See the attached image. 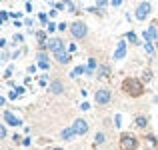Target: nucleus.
I'll use <instances>...</instances> for the list:
<instances>
[{
    "label": "nucleus",
    "mask_w": 158,
    "mask_h": 150,
    "mask_svg": "<svg viewBox=\"0 0 158 150\" xmlns=\"http://www.w3.org/2000/svg\"><path fill=\"white\" fill-rule=\"evenodd\" d=\"M68 30H70V34H72L74 40H84L86 36H88V26H86L84 20H74L68 26Z\"/></svg>",
    "instance_id": "2"
},
{
    "label": "nucleus",
    "mask_w": 158,
    "mask_h": 150,
    "mask_svg": "<svg viewBox=\"0 0 158 150\" xmlns=\"http://www.w3.org/2000/svg\"><path fill=\"white\" fill-rule=\"evenodd\" d=\"M46 2H50V0H46Z\"/></svg>",
    "instance_id": "50"
},
{
    "label": "nucleus",
    "mask_w": 158,
    "mask_h": 150,
    "mask_svg": "<svg viewBox=\"0 0 158 150\" xmlns=\"http://www.w3.org/2000/svg\"><path fill=\"white\" fill-rule=\"evenodd\" d=\"M118 146H120V150H138L140 142H138V138H136L134 134L122 132V134H120V142H118Z\"/></svg>",
    "instance_id": "3"
},
{
    "label": "nucleus",
    "mask_w": 158,
    "mask_h": 150,
    "mask_svg": "<svg viewBox=\"0 0 158 150\" xmlns=\"http://www.w3.org/2000/svg\"><path fill=\"white\" fill-rule=\"evenodd\" d=\"M2 22H4V20H2V18H0V24H2Z\"/></svg>",
    "instance_id": "47"
},
{
    "label": "nucleus",
    "mask_w": 158,
    "mask_h": 150,
    "mask_svg": "<svg viewBox=\"0 0 158 150\" xmlns=\"http://www.w3.org/2000/svg\"><path fill=\"white\" fill-rule=\"evenodd\" d=\"M48 92H50L52 96H60V94H64L66 92L64 82H62L60 78H54V80H50V84H48Z\"/></svg>",
    "instance_id": "7"
},
{
    "label": "nucleus",
    "mask_w": 158,
    "mask_h": 150,
    "mask_svg": "<svg viewBox=\"0 0 158 150\" xmlns=\"http://www.w3.org/2000/svg\"><path fill=\"white\" fill-rule=\"evenodd\" d=\"M36 68H38V64H30V66H28V74H34Z\"/></svg>",
    "instance_id": "33"
},
{
    "label": "nucleus",
    "mask_w": 158,
    "mask_h": 150,
    "mask_svg": "<svg viewBox=\"0 0 158 150\" xmlns=\"http://www.w3.org/2000/svg\"><path fill=\"white\" fill-rule=\"evenodd\" d=\"M134 124H136V128H140V130H146L148 124H150V120H148L146 114H138V116L134 118Z\"/></svg>",
    "instance_id": "14"
},
{
    "label": "nucleus",
    "mask_w": 158,
    "mask_h": 150,
    "mask_svg": "<svg viewBox=\"0 0 158 150\" xmlns=\"http://www.w3.org/2000/svg\"><path fill=\"white\" fill-rule=\"evenodd\" d=\"M4 104H6V98H4V96H0V106H4Z\"/></svg>",
    "instance_id": "44"
},
{
    "label": "nucleus",
    "mask_w": 158,
    "mask_h": 150,
    "mask_svg": "<svg viewBox=\"0 0 158 150\" xmlns=\"http://www.w3.org/2000/svg\"><path fill=\"white\" fill-rule=\"evenodd\" d=\"M6 136H8V128H6V124L0 122V140H4Z\"/></svg>",
    "instance_id": "22"
},
{
    "label": "nucleus",
    "mask_w": 158,
    "mask_h": 150,
    "mask_svg": "<svg viewBox=\"0 0 158 150\" xmlns=\"http://www.w3.org/2000/svg\"><path fill=\"white\" fill-rule=\"evenodd\" d=\"M2 116H4V124H8V126H22V120H20L18 116L14 114V112L4 110V112H2Z\"/></svg>",
    "instance_id": "12"
},
{
    "label": "nucleus",
    "mask_w": 158,
    "mask_h": 150,
    "mask_svg": "<svg viewBox=\"0 0 158 150\" xmlns=\"http://www.w3.org/2000/svg\"><path fill=\"white\" fill-rule=\"evenodd\" d=\"M120 88H122V92L126 94V96H130V98H140V96L144 94V82L138 80V78L128 76V78H124V80H122Z\"/></svg>",
    "instance_id": "1"
},
{
    "label": "nucleus",
    "mask_w": 158,
    "mask_h": 150,
    "mask_svg": "<svg viewBox=\"0 0 158 150\" xmlns=\"http://www.w3.org/2000/svg\"><path fill=\"white\" fill-rule=\"evenodd\" d=\"M4 46H6V40H4V38H0V48H4Z\"/></svg>",
    "instance_id": "43"
},
{
    "label": "nucleus",
    "mask_w": 158,
    "mask_h": 150,
    "mask_svg": "<svg viewBox=\"0 0 158 150\" xmlns=\"http://www.w3.org/2000/svg\"><path fill=\"white\" fill-rule=\"evenodd\" d=\"M104 140H106V134H104V132H96V136H94V144H96V146H102V144H104Z\"/></svg>",
    "instance_id": "21"
},
{
    "label": "nucleus",
    "mask_w": 158,
    "mask_h": 150,
    "mask_svg": "<svg viewBox=\"0 0 158 150\" xmlns=\"http://www.w3.org/2000/svg\"><path fill=\"white\" fill-rule=\"evenodd\" d=\"M22 40H24L22 34H14V42H22Z\"/></svg>",
    "instance_id": "37"
},
{
    "label": "nucleus",
    "mask_w": 158,
    "mask_h": 150,
    "mask_svg": "<svg viewBox=\"0 0 158 150\" xmlns=\"http://www.w3.org/2000/svg\"><path fill=\"white\" fill-rule=\"evenodd\" d=\"M24 24H26V26L30 28V26H32V18H26V20H24Z\"/></svg>",
    "instance_id": "42"
},
{
    "label": "nucleus",
    "mask_w": 158,
    "mask_h": 150,
    "mask_svg": "<svg viewBox=\"0 0 158 150\" xmlns=\"http://www.w3.org/2000/svg\"><path fill=\"white\" fill-rule=\"evenodd\" d=\"M144 52L148 56H154L156 54V42H144Z\"/></svg>",
    "instance_id": "17"
},
{
    "label": "nucleus",
    "mask_w": 158,
    "mask_h": 150,
    "mask_svg": "<svg viewBox=\"0 0 158 150\" xmlns=\"http://www.w3.org/2000/svg\"><path fill=\"white\" fill-rule=\"evenodd\" d=\"M24 2H30V0H24Z\"/></svg>",
    "instance_id": "48"
},
{
    "label": "nucleus",
    "mask_w": 158,
    "mask_h": 150,
    "mask_svg": "<svg viewBox=\"0 0 158 150\" xmlns=\"http://www.w3.org/2000/svg\"><path fill=\"white\" fill-rule=\"evenodd\" d=\"M114 124H116V128H120V124H122V116H120V114L114 116Z\"/></svg>",
    "instance_id": "30"
},
{
    "label": "nucleus",
    "mask_w": 158,
    "mask_h": 150,
    "mask_svg": "<svg viewBox=\"0 0 158 150\" xmlns=\"http://www.w3.org/2000/svg\"><path fill=\"white\" fill-rule=\"evenodd\" d=\"M88 72V66H84V64H80V66H76V68L72 70V72H70V76H80V74H86Z\"/></svg>",
    "instance_id": "18"
},
{
    "label": "nucleus",
    "mask_w": 158,
    "mask_h": 150,
    "mask_svg": "<svg viewBox=\"0 0 158 150\" xmlns=\"http://www.w3.org/2000/svg\"><path fill=\"white\" fill-rule=\"evenodd\" d=\"M26 12H32V2H26V8H24Z\"/></svg>",
    "instance_id": "40"
},
{
    "label": "nucleus",
    "mask_w": 158,
    "mask_h": 150,
    "mask_svg": "<svg viewBox=\"0 0 158 150\" xmlns=\"http://www.w3.org/2000/svg\"><path fill=\"white\" fill-rule=\"evenodd\" d=\"M144 142L148 144V148L158 150V138H156L154 134H144Z\"/></svg>",
    "instance_id": "16"
},
{
    "label": "nucleus",
    "mask_w": 158,
    "mask_h": 150,
    "mask_svg": "<svg viewBox=\"0 0 158 150\" xmlns=\"http://www.w3.org/2000/svg\"><path fill=\"white\" fill-rule=\"evenodd\" d=\"M14 90H16V92L20 94V96H22V94H24V86H14Z\"/></svg>",
    "instance_id": "35"
},
{
    "label": "nucleus",
    "mask_w": 158,
    "mask_h": 150,
    "mask_svg": "<svg viewBox=\"0 0 158 150\" xmlns=\"http://www.w3.org/2000/svg\"><path fill=\"white\" fill-rule=\"evenodd\" d=\"M12 72H14V66H8L6 72H4V78H10V76H12Z\"/></svg>",
    "instance_id": "28"
},
{
    "label": "nucleus",
    "mask_w": 158,
    "mask_h": 150,
    "mask_svg": "<svg viewBox=\"0 0 158 150\" xmlns=\"http://www.w3.org/2000/svg\"><path fill=\"white\" fill-rule=\"evenodd\" d=\"M36 64H38V68H42V70H50V58H48L46 50L36 52Z\"/></svg>",
    "instance_id": "9"
},
{
    "label": "nucleus",
    "mask_w": 158,
    "mask_h": 150,
    "mask_svg": "<svg viewBox=\"0 0 158 150\" xmlns=\"http://www.w3.org/2000/svg\"><path fill=\"white\" fill-rule=\"evenodd\" d=\"M38 84H40V86H48V74H42V76H40Z\"/></svg>",
    "instance_id": "26"
},
{
    "label": "nucleus",
    "mask_w": 158,
    "mask_h": 150,
    "mask_svg": "<svg viewBox=\"0 0 158 150\" xmlns=\"http://www.w3.org/2000/svg\"><path fill=\"white\" fill-rule=\"evenodd\" d=\"M126 58V40H120L114 48V54H112V60L118 62V60H124Z\"/></svg>",
    "instance_id": "11"
},
{
    "label": "nucleus",
    "mask_w": 158,
    "mask_h": 150,
    "mask_svg": "<svg viewBox=\"0 0 158 150\" xmlns=\"http://www.w3.org/2000/svg\"><path fill=\"white\" fill-rule=\"evenodd\" d=\"M58 30L64 32V30H66V22H60V24H58Z\"/></svg>",
    "instance_id": "39"
},
{
    "label": "nucleus",
    "mask_w": 158,
    "mask_h": 150,
    "mask_svg": "<svg viewBox=\"0 0 158 150\" xmlns=\"http://www.w3.org/2000/svg\"><path fill=\"white\" fill-rule=\"evenodd\" d=\"M38 20H40L42 24H48V22H50V16H48L46 12H40V14H38Z\"/></svg>",
    "instance_id": "23"
},
{
    "label": "nucleus",
    "mask_w": 158,
    "mask_h": 150,
    "mask_svg": "<svg viewBox=\"0 0 158 150\" xmlns=\"http://www.w3.org/2000/svg\"><path fill=\"white\" fill-rule=\"evenodd\" d=\"M124 38H126L130 44H140V40H138V36H136V32H132V30L126 32V34H124Z\"/></svg>",
    "instance_id": "19"
},
{
    "label": "nucleus",
    "mask_w": 158,
    "mask_h": 150,
    "mask_svg": "<svg viewBox=\"0 0 158 150\" xmlns=\"http://www.w3.org/2000/svg\"><path fill=\"white\" fill-rule=\"evenodd\" d=\"M30 144H32V140H30V138H28V136H26V138L22 140V146H30Z\"/></svg>",
    "instance_id": "36"
},
{
    "label": "nucleus",
    "mask_w": 158,
    "mask_h": 150,
    "mask_svg": "<svg viewBox=\"0 0 158 150\" xmlns=\"http://www.w3.org/2000/svg\"><path fill=\"white\" fill-rule=\"evenodd\" d=\"M50 150H64V148H50Z\"/></svg>",
    "instance_id": "45"
},
{
    "label": "nucleus",
    "mask_w": 158,
    "mask_h": 150,
    "mask_svg": "<svg viewBox=\"0 0 158 150\" xmlns=\"http://www.w3.org/2000/svg\"><path fill=\"white\" fill-rule=\"evenodd\" d=\"M142 38H144V42H156L158 40V26L156 24H150V26L142 32Z\"/></svg>",
    "instance_id": "10"
},
{
    "label": "nucleus",
    "mask_w": 158,
    "mask_h": 150,
    "mask_svg": "<svg viewBox=\"0 0 158 150\" xmlns=\"http://www.w3.org/2000/svg\"><path fill=\"white\" fill-rule=\"evenodd\" d=\"M46 46H48V52L56 54V52H60V50H66V42L60 38V36H50L48 42H46Z\"/></svg>",
    "instance_id": "6"
},
{
    "label": "nucleus",
    "mask_w": 158,
    "mask_h": 150,
    "mask_svg": "<svg viewBox=\"0 0 158 150\" xmlns=\"http://www.w3.org/2000/svg\"><path fill=\"white\" fill-rule=\"evenodd\" d=\"M150 80H152V72H150V70H146L144 76H142V82H150Z\"/></svg>",
    "instance_id": "27"
},
{
    "label": "nucleus",
    "mask_w": 158,
    "mask_h": 150,
    "mask_svg": "<svg viewBox=\"0 0 158 150\" xmlns=\"http://www.w3.org/2000/svg\"><path fill=\"white\" fill-rule=\"evenodd\" d=\"M122 2H124V0H110V6L118 8V6H122Z\"/></svg>",
    "instance_id": "31"
},
{
    "label": "nucleus",
    "mask_w": 158,
    "mask_h": 150,
    "mask_svg": "<svg viewBox=\"0 0 158 150\" xmlns=\"http://www.w3.org/2000/svg\"><path fill=\"white\" fill-rule=\"evenodd\" d=\"M54 60L58 62V64H70V60H72V54L68 52V50H60V52H56L54 54Z\"/></svg>",
    "instance_id": "13"
},
{
    "label": "nucleus",
    "mask_w": 158,
    "mask_h": 150,
    "mask_svg": "<svg viewBox=\"0 0 158 150\" xmlns=\"http://www.w3.org/2000/svg\"><path fill=\"white\" fill-rule=\"evenodd\" d=\"M18 96H20V94L16 92V90H10V94H8V98H10V100H16Z\"/></svg>",
    "instance_id": "32"
},
{
    "label": "nucleus",
    "mask_w": 158,
    "mask_h": 150,
    "mask_svg": "<svg viewBox=\"0 0 158 150\" xmlns=\"http://www.w3.org/2000/svg\"><path fill=\"white\" fill-rule=\"evenodd\" d=\"M56 14H58V10H56V8H52V10H50V14H48V16H50V18H54Z\"/></svg>",
    "instance_id": "41"
},
{
    "label": "nucleus",
    "mask_w": 158,
    "mask_h": 150,
    "mask_svg": "<svg viewBox=\"0 0 158 150\" xmlns=\"http://www.w3.org/2000/svg\"><path fill=\"white\" fill-rule=\"evenodd\" d=\"M74 136H76V132H74V128H72V126L62 128V130H60V138H62V140H66V142H70Z\"/></svg>",
    "instance_id": "15"
},
{
    "label": "nucleus",
    "mask_w": 158,
    "mask_h": 150,
    "mask_svg": "<svg viewBox=\"0 0 158 150\" xmlns=\"http://www.w3.org/2000/svg\"><path fill=\"white\" fill-rule=\"evenodd\" d=\"M12 140H14L16 144H22V140H24V138H22V136H20V134H18V132H16V134L12 136Z\"/></svg>",
    "instance_id": "29"
},
{
    "label": "nucleus",
    "mask_w": 158,
    "mask_h": 150,
    "mask_svg": "<svg viewBox=\"0 0 158 150\" xmlns=\"http://www.w3.org/2000/svg\"><path fill=\"white\" fill-rule=\"evenodd\" d=\"M110 102H112V92L108 88H98L94 92V104L96 106H106Z\"/></svg>",
    "instance_id": "5"
},
{
    "label": "nucleus",
    "mask_w": 158,
    "mask_h": 150,
    "mask_svg": "<svg viewBox=\"0 0 158 150\" xmlns=\"http://www.w3.org/2000/svg\"><path fill=\"white\" fill-rule=\"evenodd\" d=\"M8 150H14V148H8Z\"/></svg>",
    "instance_id": "49"
},
{
    "label": "nucleus",
    "mask_w": 158,
    "mask_h": 150,
    "mask_svg": "<svg viewBox=\"0 0 158 150\" xmlns=\"http://www.w3.org/2000/svg\"><path fill=\"white\" fill-rule=\"evenodd\" d=\"M108 72H110V68H108L106 64H102L100 68H98V72H96V78H98V80H102L104 76H108Z\"/></svg>",
    "instance_id": "20"
},
{
    "label": "nucleus",
    "mask_w": 158,
    "mask_h": 150,
    "mask_svg": "<svg viewBox=\"0 0 158 150\" xmlns=\"http://www.w3.org/2000/svg\"><path fill=\"white\" fill-rule=\"evenodd\" d=\"M56 30H58V24H54V22L46 24V32H48V34H52V32H56Z\"/></svg>",
    "instance_id": "24"
},
{
    "label": "nucleus",
    "mask_w": 158,
    "mask_h": 150,
    "mask_svg": "<svg viewBox=\"0 0 158 150\" xmlns=\"http://www.w3.org/2000/svg\"><path fill=\"white\" fill-rule=\"evenodd\" d=\"M72 128H74V132H76V136H84V134H88V130H90L88 122H86L84 118H76L72 122Z\"/></svg>",
    "instance_id": "8"
},
{
    "label": "nucleus",
    "mask_w": 158,
    "mask_h": 150,
    "mask_svg": "<svg viewBox=\"0 0 158 150\" xmlns=\"http://www.w3.org/2000/svg\"><path fill=\"white\" fill-rule=\"evenodd\" d=\"M108 4H110L108 0H96V8H100V10H104Z\"/></svg>",
    "instance_id": "25"
},
{
    "label": "nucleus",
    "mask_w": 158,
    "mask_h": 150,
    "mask_svg": "<svg viewBox=\"0 0 158 150\" xmlns=\"http://www.w3.org/2000/svg\"><path fill=\"white\" fill-rule=\"evenodd\" d=\"M150 12H152V4L148 2V0H142L140 4H136V10H134V18L136 20H146L148 16H150Z\"/></svg>",
    "instance_id": "4"
},
{
    "label": "nucleus",
    "mask_w": 158,
    "mask_h": 150,
    "mask_svg": "<svg viewBox=\"0 0 158 150\" xmlns=\"http://www.w3.org/2000/svg\"><path fill=\"white\" fill-rule=\"evenodd\" d=\"M76 50H78V48H76V44H74V42H72V44H68V52H70V54L76 52Z\"/></svg>",
    "instance_id": "34"
},
{
    "label": "nucleus",
    "mask_w": 158,
    "mask_h": 150,
    "mask_svg": "<svg viewBox=\"0 0 158 150\" xmlns=\"http://www.w3.org/2000/svg\"><path fill=\"white\" fill-rule=\"evenodd\" d=\"M0 66H2V58H0Z\"/></svg>",
    "instance_id": "46"
},
{
    "label": "nucleus",
    "mask_w": 158,
    "mask_h": 150,
    "mask_svg": "<svg viewBox=\"0 0 158 150\" xmlns=\"http://www.w3.org/2000/svg\"><path fill=\"white\" fill-rule=\"evenodd\" d=\"M70 2H72V0H70Z\"/></svg>",
    "instance_id": "51"
},
{
    "label": "nucleus",
    "mask_w": 158,
    "mask_h": 150,
    "mask_svg": "<svg viewBox=\"0 0 158 150\" xmlns=\"http://www.w3.org/2000/svg\"><path fill=\"white\" fill-rule=\"evenodd\" d=\"M80 108H82V110H90V104H88V102H82Z\"/></svg>",
    "instance_id": "38"
}]
</instances>
